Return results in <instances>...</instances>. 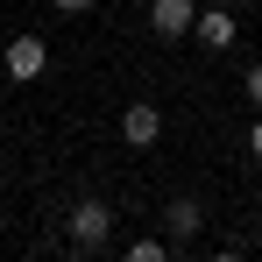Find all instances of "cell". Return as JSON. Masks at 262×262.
Instances as JSON below:
<instances>
[{"mask_svg":"<svg viewBox=\"0 0 262 262\" xmlns=\"http://www.w3.org/2000/svg\"><path fill=\"white\" fill-rule=\"evenodd\" d=\"M114 241V206L106 199H78V213H71V248L78 255H99Z\"/></svg>","mask_w":262,"mask_h":262,"instance_id":"6da1fadb","label":"cell"},{"mask_svg":"<svg viewBox=\"0 0 262 262\" xmlns=\"http://www.w3.org/2000/svg\"><path fill=\"white\" fill-rule=\"evenodd\" d=\"M0 64H7L14 85H29V78L50 71V43H43V36H14V43H0Z\"/></svg>","mask_w":262,"mask_h":262,"instance_id":"7a4b0ae2","label":"cell"},{"mask_svg":"<svg viewBox=\"0 0 262 262\" xmlns=\"http://www.w3.org/2000/svg\"><path fill=\"white\" fill-rule=\"evenodd\" d=\"M121 142H128V149H156V142H163V114H156V99H135L128 114H121Z\"/></svg>","mask_w":262,"mask_h":262,"instance_id":"3957f363","label":"cell"},{"mask_svg":"<svg viewBox=\"0 0 262 262\" xmlns=\"http://www.w3.org/2000/svg\"><path fill=\"white\" fill-rule=\"evenodd\" d=\"M191 21H199V7H191V0H149V29H156L163 43L191 36Z\"/></svg>","mask_w":262,"mask_h":262,"instance_id":"277c9868","label":"cell"},{"mask_svg":"<svg viewBox=\"0 0 262 262\" xmlns=\"http://www.w3.org/2000/svg\"><path fill=\"white\" fill-rule=\"evenodd\" d=\"M206 227V213L191 206V199H177V206H163V241L170 248H191V234Z\"/></svg>","mask_w":262,"mask_h":262,"instance_id":"5b68a950","label":"cell"},{"mask_svg":"<svg viewBox=\"0 0 262 262\" xmlns=\"http://www.w3.org/2000/svg\"><path fill=\"white\" fill-rule=\"evenodd\" d=\"M191 36H199V50H234V7L199 14V21H191Z\"/></svg>","mask_w":262,"mask_h":262,"instance_id":"8992f818","label":"cell"},{"mask_svg":"<svg viewBox=\"0 0 262 262\" xmlns=\"http://www.w3.org/2000/svg\"><path fill=\"white\" fill-rule=\"evenodd\" d=\"M163 255H177V248L156 241V234H135V241H128V262H163Z\"/></svg>","mask_w":262,"mask_h":262,"instance_id":"52a82bcc","label":"cell"},{"mask_svg":"<svg viewBox=\"0 0 262 262\" xmlns=\"http://www.w3.org/2000/svg\"><path fill=\"white\" fill-rule=\"evenodd\" d=\"M241 92H248V106H262V57L248 64V78H241Z\"/></svg>","mask_w":262,"mask_h":262,"instance_id":"ba28073f","label":"cell"},{"mask_svg":"<svg viewBox=\"0 0 262 262\" xmlns=\"http://www.w3.org/2000/svg\"><path fill=\"white\" fill-rule=\"evenodd\" d=\"M50 7H57V14H85L92 0H50Z\"/></svg>","mask_w":262,"mask_h":262,"instance_id":"9c48e42d","label":"cell"},{"mask_svg":"<svg viewBox=\"0 0 262 262\" xmlns=\"http://www.w3.org/2000/svg\"><path fill=\"white\" fill-rule=\"evenodd\" d=\"M248 156H255V163H262V121H255V128H248Z\"/></svg>","mask_w":262,"mask_h":262,"instance_id":"30bf717a","label":"cell"},{"mask_svg":"<svg viewBox=\"0 0 262 262\" xmlns=\"http://www.w3.org/2000/svg\"><path fill=\"white\" fill-rule=\"evenodd\" d=\"M220 7H234V14H241V7H248V0H220Z\"/></svg>","mask_w":262,"mask_h":262,"instance_id":"8fae6325","label":"cell"}]
</instances>
